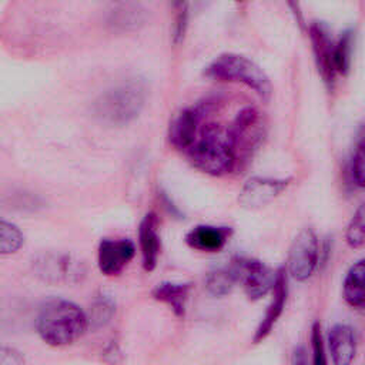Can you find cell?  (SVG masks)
Listing matches in <instances>:
<instances>
[{"label":"cell","instance_id":"6da1fadb","mask_svg":"<svg viewBox=\"0 0 365 365\" xmlns=\"http://www.w3.org/2000/svg\"><path fill=\"white\" fill-rule=\"evenodd\" d=\"M86 312L71 301L50 299L44 302L36 319L40 338L50 346H66L76 342L88 327Z\"/></svg>","mask_w":365,"mask_h":365},{"label":"cell","instance_id":"7a4b0ae2","mask_svg":"<svg viewBox=\"0 0 365 365\" xmlns=\"http://www.w3.org/2000/svg\"><path fill=\"white\" fill-rule=\"evenodd\" d=\"M187 154L198 170L210 175H224L232 171L237 163L228 128L215 123H208L200 130Z\"/></svg>","mask_w":365,"mask_h":365},{"label":"cell","instance_id":"3957f363","mask_svg":"<svg viewBox=\"0 0 365 365\" xmlns=\"http://www.w3.org/2000/svg\"><path fill=\"white\" fill-rule=\"evenodd\" d=\"M145 101V87L140 80H125L106 93H103L96 104L97 117L110 124H127L135 118Z\"/></svg>","mask_w":365,"mask_h":365},{"label":"cell","instance_id":"277c9868","mask_svg":"<svg viewBox=\"0 0 365 365\" xmlns=\"http://www.w3.org/2000/svg\"><path fill=\"white\" fill-rule=\"evenodd\" d=\"M205 76L221 81L241 83L265 100L269 98L272 93V86L265 71L241 54L224 53L218 56L205 68Z\"/></svg>","mask_w":365,"mask_h":365},{"label":"cell","instance_id":"5b68a950","mask_svg":"<svg viewBox=\"0 0 365 365\" xmlns=\"http://www.w3.org/2000/svg\"><path fill=\"white\" fill-rule=\"evenodd\" d=\"M230 265L235 272L237 282L242 285L245 295L251 301H257L272 291L277 271L274 272L264 262L254 258L235 257Z\"/></svg>","mask_w":365,"mask_h":365},{"label":"cell","instance_id":"8992f818","mask_svg":"<svg viewBox=\"0 0 365 365\" xmlns=\"http://www.w3.org/2000/svg\"><path fill=\"white\" fill-rule=\"evenodd\" d=\"M318 255L319 244L317 234L311 228L301 230L289 247L287 259L288 274L295 281H307L317 268Z\"/></svg>","mask_w":365,"mask_h":365},{"label":"cell","instance_id":"52a82bcc","mask_svg":"<svg viewBox=\"0 0 365 365\" xmlns=\"http://www.w3.org/2000/svg\"><path fill=\"white\" fill-rule=\"evenodd\" d=\"M228 131L237 158L238 155L245 157L261 141L264 131L261 113L254 107H245L237 114Z\"/></svg>","mask_w":365,"mask_h":365},{"label":"cell","instance_id":"ba28073f","mask_svg":"<svg viewBox=\"0 0 365 365\" xmlns=\"http://www.w3.org/2000/svg\"><path fill=\"white\" fill-rule=\"evenodd\" d=\"M309 40L312 44V51L318 73L321 74L324 83L331 88L335 83L336 68L334 61L335 41L332 40L328 26L322 21H314L309 26Z\"/></svg>","mask_w":365,"mask_h":365},{"label":"cell","instance_id":"9c48e42d","mask_svg":"<svg viewBox=\"0 0 365 365\" xmlns=\"http://www.w3.org/2000/svg\"><path fill=\"white\" fill-rule=\"evenodd\" d=\"M289 178L251 177L244 184L238 201L242 207L255 210L274 201L289 184Z\"/></svg>","mask_w":365,"mask_h":365},{"label":"cell","instance_id":"30bf717a","mask_svg":"<svg viewBox=\"0 0 365 365\" xmlns=\"http://www.w3.org/2000/svg\"><path fill=\"white\" fill-rule=\"evenodd\" d=\"M134 254L135 247L130 240L104 238L101 240L97 251L98 269L108 277L118 275L124 269V267L134 258Z\"/></svg>","mask_w":365,"mask_h":365},{"label":"cell","instance_id":"8fae6325","mask_svg":"<svg viewBox=\"0 0 365 365\" xmlns=\"http://www.w3.org/2000/svg\"><path fill=\"white\" fill-rule=\"evenodd\" d=\"M287 297H288V279H287V272L284 268L277 269V277H275V284L272 288V299L269 305L267 307L265 315L262 317L261 322L258 324L252 341L254 344H258L264 341L275 327L277 321L284 312L285 304H287Z\"/></svg>","mask_w":365,"mask_h":365},{"label":"cell","instance_id":"7c38bea8","mask_svg":"<svg viewBox=\"0 0 365 365\" xmlns=\"http://www.w3.org/2000/svg\"><path fill=\"white\" fill-rule=\"evenodd\" d=\"M202 113L204 107L195 106L184 108L174 117V120L170 124L168 138L175 148L187 151L194 144Z\"/></svg>","mask_w":365,"mask_h":365},{"label":"cell","instance_id":"4fadbf2b","mask_svg":"<svg viewBox=\"0 0 365 365\" xmlns=\"http://www.w3.org/2000/svg\"><path fill=\"white\" fill-rule=\"evenodd\" d=\"M34 267L37 275L48 282H68L84 274L81 264L67 255H43L34 262Z\"/></svg>","mask_w":365,"mask_h":365},{"label":"cell","instance_id":"5bb4252c","mask_svg":"<svg viewBox=\"0 0 365 365\" xmlns=\"http://www.w3.org/2000/svg\"><path fill=\"white\" fill-rule=\"evenodd\" d=\"M327 342L334 365H352L356 355V338L352 327L335 324L328 332Z\"/></svg>","mask_w":365,"mask_h":365},{"label":"cell","instance_id":"9a60e30c","mask_svg":"<svg viewBox=\"0 0 365 365\" xmlns=\"http://www.w3.org/2000/svg\"><path fill=\"white\" fill-rule=\"evenodd\" d=\"M232 230L230 227L197 225L185 234L188 247L202 252H217L225 247Z\"/></svg>","mask_w":365,"mask_h":365},{"label":"cell","instance_id":"2e32d148","mask_svg":"<svg viewBox=\"0 0 365 365\" xmlns=\"http://www.w3.org/2000/svg\"><path fill=\"white\" fill-rule=\"evenodd\" d=\"M138 242L141 250L143 267L145 271H153L157 265L161 248L158 235V220L155 214L148 212L141 220L138 227Z\"/></svg>","mask_w":365,"mask_h":365},{"label":"cell","instance_id":"e0dca14e","mask_svg":"<svg viewBox=\"0 0 365 365\" xmlns=\"http://www.w3.org/2000/svg\"><path fill=\"white\" fill-rule=\"evenodd\" d=\"M342 297L351 308H365V259H358L346 271L342 284Z\"/></svg>","mask_w":365,"mask_h":365},{"label":"cell","instance_id":"ac0fdd59","mask_svg":"<svg viewBox=\"0 0 365 365\" xmlns=\"http://www.w3.org/2000/svg\"><path fill=\"white\" fill-rule=\"evenodd\" d=\"M191 285L182 282H161L153 289V298L167 304L177 317H184Z\"/></svg>","mask_w":365,"mask_h":365},{"label":"cell","instance_id":"d6986e66","mask_svg":"<svg viewBox=\"0 0 365 365\" xmlns=\"http://www.w3.org/2000/svg\"><path fill=\"white\" fill-rule=\"evenodd\" d=\"M237 284V277L231 265L215 268L208 272L205 278V288L214 297H224L231 292L234 285Z\"/></svg>","mask_w":365,"mask_h":365},{"label":"cell","instance_id":"ffe728a7","mask_svg":"<svg viewBox=\"0 0 365 365\" xmlns=\"http://www.w3.org/2000/svg\"><path fill=\"white\" fill-rule=\"evenodd\" d=\"M354 40H355L354 31L352 30H346L335 41L334 61H335V68H336L338 74L346 76L349 73V70H351Z\"/></svg>","mask_w":365,"mask_h":365},{"label":"cell","instance_id":"44dd1931","mask_svg":"<svg viewBox=\"0 0 365 365\" xmlns=\"http://www.w3.org/2000/svg\"><path fill=\"white\" fill-rule=\"evenodd\" d=\"M143 10H140V6L135 4H120L111 11L110 17V24L121 30L137 29L140 24H143Z\"/></svg>","mask_w":365,"mask_h":365},{"label":"cell","instance_id":"7402d4cb","mask_svg":"<svg viewBox=\"0 0 365 365\" xmlns=\"http://www.w3.org/2000/svg\"><path fill=\"white\" fill-rule=\"evenodd\" d=\"M345 241L351 248H361L365 245V202L352 214L345 230Z\"/></svg>","mask_w":365,"mask_h":365},{"label":"cell","instance_id":"603a6c76","mask_svg":"<svg viewBox=\"0 0 365 365\" xmlns=\"http://www.w3.org/2000/svg\"><path fill=\"white\" fill-rule=\"evenodd\" d=\"M24 238L21 231L11 222H0V252L3 255L14 254L23 245Z\"/></svg>","mask_w":365,"mask_h":365},{"label":"cell","instance_id":"cb8c5ba5","mask_svg":"<svg viewBox=\"0 0 365 365\" xmlns=\"http://www.w3.org/2000/svg\"><path fill=\"white\" fill-rule=\"evenodd\" d=\"M352 178L355 184L365 188V127L358 135L352 155Z\"/></svg>","mask_w":365,"mask_h":365},{"label":"cell","instance_id":"d4e9b609","mask_svg":"<svg viewBox=\"0 0 365 365\" xmlns=\"http://www.w3.org/2000/svg\"><path fill=\"white\" fill-rule=\"evenodd\" d=\"M311 365H328L327 348L319 322H314L311 328Z\"/></svg>","mask_w":365,"mask_h":365},{"label":"cell","instance_id":"484cf974","mask_svg":"<svg viewBox=\"0 0 365 365\" xmlns=\"http://www.w3.org/2000/svg\"><path fill=\"white\" fill-rule=\"evenodd\" d=\"M113 312H114V305H113L111 299H108L106 297L104 298L100 297L91 307V315L88 317V322L94 328L103 327L110 321Z\"/></svg>","mask_w":365,"mask_h":365},{"label":"cell","instance_id":"4316f807","mask_svg":"<svg viewBox=\"0 0 365 365\" xmlns=\"http://www.w3.org/2000/svg\"><path fill=\"white\" fill-rule=\"evenodd\" d=\"M0 365H24V358L14 348L3 346L0 354Z\"/></svg>","mask_w":365,"mask_h":365},{"label":"cell","instance_id":"83f0119b","mask_svg":"<svg viewBox=\"0 0 365 365\" xmlns=\"http://www.w3.org/2000/svg\"><path fill=\"white\" fill-rule=\"evenodd\" d=\"M291 365H311L308 362V355L304 346H298L294 349L292 352V358H291Z\"/></svg>","mask_w":365,"mask_h":365}]
</instances>
